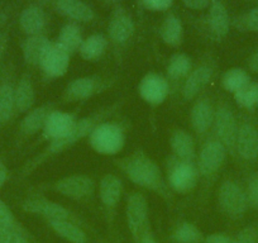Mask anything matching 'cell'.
<instances>
[{"label": "cell", "mask_w": 258, "mask_h": 243, "mask_svg": "<svg viewBox=\"0 0 258 243\" xmlns=\"http://www.w3.org/2000/svg\"><path fill=\"white\" fill-rule=\"evenodd\" d=\"M232 243H258L257 230L253 227L243 228L234 238H232Z\"/></svg>", "instance_id": "37"}, {"label": "cell", "mask_w": 258, "mask_h": 243, "mask_svg": "<svg viewBox=\"0 0 258 243\" xmlns=\"http://www.w3.org/2000/svg\"><path fill=\"white\" fill-rule=\"evenodd\" d=\"M56 7L59 13L75 21L90 22L94 18L93 9L83 0H57Z\"/></svg>", "instance_id": "22"}, {"label": "cell", "mask_w": 258, "mask_h": 243, "mask_svg": "<svg viewBox=\"0 0 258 243\" xmlns=\"http://www.w3.org/2000/svg\"><path fill=\"white\" fill-rule=\"evenodd\" d=\"M118 167L133 184L147 190L165 195L167 187L157 163L143 152H135L131 156L116 161Z\"/></svg>", "instance_id": "1"}, {"label": "cell", "mask_w": 258, "mask_h": 243, "mask_svg": "<svg viewBox=\"0 0 258 243\" xmlns=\"http://www.w3.org/2000/svg\"><path fill=\"white\" fill-rule=\"evenodd\" d=\"M123 193V184L115 175H105L100 180L99 195L104 207L108 210L115 209Z\"/></svg>", "instance_id": "17"}, {"label": "cell", "mask_w": 258, "mask_h": 243, "mask_svg": "<svg viewBox=\"0 0 258 243\" xmlns=\"http://www.w3.org/2000/svg\"><path fill=\"white\" fill-rule=\"evenodd\" d=\"M0 228H16L17 229L16 219L8 205L3 200H0Z\"/></svg>", "instance_id": "38"}, {"label": "cell", "mask_w": 258, "mask_h": 243, "mask_svg": "<svg viewBox=\"0 0 258 243\" xmlns=\"http://www.w3.org/2000/svg\"><path fill=\"white\" fill-rule=\"evenodd\" d=\"M234 99L242 108L252 109L258 106V83L250 81L249 84L234 94Z\"/></svg>", "instance_id": "35"}, {"label": "cell", "mask_w": 258, "mask_h": 243, "mask_svg": "<svg viewBox=\"0 0 258 243\" xmlns=\"http://www.w3.org/2000/svg\"><path fill=\"white\" fill-rule=\"evenodd\" d=\"M14 99H16V109L21 113L28 111L33 106L36 94H34V88L28 76H23L19 80L18 85L14 89Z\"/></svg>", "instance_id": "26"}, {"label": "cell", "mask_w": 258, "mask_h": 243, "mask_svg": "<svg viewBox=\"0 0 258 243\" xmlns=\"http://www.w3.org/2000/svg\"><path fill=\"white\" fill-rule=\"evenodd\" d=\"M199 171L192 162H185L178 160L168 171L170 187L177 193H187L197 185Z\"/></svg>", "instance_id": "9"}, {"label": "cell", "mask_w": 258, "mask_h": 243, "mask_svg": "<svg viewBox=\"0 0 258 243\" xmlns=\"http://www.w3.org/2000/svg\"><path fill=\"white\" fill-rule=\"evenodd\" d=\"M191 66H192V64H191V59L187 54L175 53L168 61L167 74L171 79L177 80V79H181L190 74Z\"/></svg>", "instance_id": "33"}, {"label": "cell", "mask_w": 258, "mask_h": 243, "mask_svg": "<svg viewBox=\"0 0 258 243\" xmlns=\"http://www.w3.org/2000/svg\"><path fill=\"white\" fill-rule=\"evenodd\" d=\"M51 106L49 105H42L38 108L33 109V110L29 111L26 116L22 120L21 130L24 135H34L38 131L43 130L44 123H46V119L48 116V114L51 113Z\"/></svg>", "instance_id": "27"}, {"label": "cell", "mask_w": 258, "mask_h": 243, "mask_svg": "<svg viewBox=\"0 0 258 243\" xmlns=\"http://www.w3.org/2000/svg\"><path fill=\"white\" fill-rule=\"evenodd\" d=\"M137 243H158V242L155 239V237L152 235V233L147 229V230H145V233H143L142 235H141L140 240H138Z\"/></svg>", "instance_id": "45"}, {"label": "cell", "mask_w": 258, "mask_h": 243, "mask_svg": "<svg viewBox=\"0 0 258 243\" xmlns=\"http://www.w3.org/2000/svg\"><path fill=\"white\" fill-rule=\"evenodd\" d=\"M83 43V36H81L80 28L76 24L69 23L61 29L57 38V44L68 51L69 53L78 51Z\"/></svg>", "instance_id": "28"}, {"label": "cell", "mask_w": 258, "mask_h": 243, "mask_svg": "<svg viewBox=\"0 0 258 243\" xmlns=\"http://www.w3.org/2000/svg\"><path fill=\"white\" fill-rule=\"evenodd\" d=\"M23 208L29 213L43 215L48 220L70 219L71 215L66 208L44 198H33V199L27 200L23 204Z\"/></svg>", "instance_id": "15"}, {"label": "cell", "mask_w": 258, "mask_h": 243, "mask_svg": "<svg viewBox=\"0 0 258 243\" xmlns=\"http://www.w3.org/2000/svg\"><path fill=\"white\" fill-rule=\"evenodd\" d=\"M160 32L163 42L168 46H177L182 41V24L177 17L168 16L163 22Z\"/></svg>", "instance_id": "30"}, {"label": "cell", "mask_w": 258, "mask_h": 243, "mask_svg": "<svg viewBox=\"0 0 258 243\" xmlns=\"http://www.w3.org/2000/svg\"><path fill=\"white\" fill-rule=\"evenodd\" d=\"M235 151L243 160L252 161L258 157V132L252 125L244 123L239 127Z\"/></svg>", "instance_id": "14"}, {"label": "cell", "mask_w": 258, "mask_h": 243, "mask_svg": "<svg viewBox=\"0 0 258 243\" xmlns=\"http://www.w3.org/2000/svg\"><path fill=\"white\" fill-rule=\"evenodd\" d=\"M138 93L141 98L151 105H160L167 99L170 86L168 81L163 76L150 73L141 80Z\"/></svg>", "instance_id": "8"}, {"label": "cell", "mask_w": 258, "mask_h": 243, "mask_svg": "<svg viewBox=\"0 0 258 243\" xmlns=\"http://www.w3.org/2000/svg\"><path fill=\"white\" fill-rule=\"evenodd\" d=\"M126 224L132 233L135 242L140 240L141 235L148 229V204L147 199L141 193H133L126 200L125 208Z\"/></svg>", "instance_id": "4"}, {"label": "cell", "mask_w": 258, "mask_h": 243, "mask_svg": "<svg viewBox=\"0 0 258 243\" xmlns=\"http://www.w3.org/2000/svg\"><path fill=\"white\" fill-rule=\"evenodd\" d=\"M170 145L177 160L192 162L195 158V142L190 133L183 130L175 131L171 136Z\"/></svg>", "instance_id": "20"}, {"label": "cell", "mask_w": 258, "mask_h": 243, "mask_svg": "<svg viewBox=\"0 0 258 243\" xmlns=\"http://www.w3.org/2000/svg\"><path fill=\"white\" fill-rule=\"evenodd\" d=\"M243 26L245 29H249V31L258 32V7L257 8H253L243 17Z\"/></svg>", "instance_id": "40"}, {"label": "cell", "mask_w": 258, "mask_h": 243, "mask_svg": "<svg viewBox=\"0 0 258 243\" xmlns=\"http://www.w3.org/2000/svg\"><path fill=\"white\" fill-rule=\"evenodd\" d=\"M22 29L24 33L29 36H37L41 33L42 29L44 28L46 24V17H44L43 11L38 7H29L24 9L19 18Z\"/></svg>", "instance_id": "24"}, {"label": "cell", "mask_w": 258, "mask_h": 243, "mask_svg": "<svg viewBox=\"0 0 258 243\" xmlns=\"http://www.w3.org/2000/svg\"><path fill=\"white\" fill-rule=\"evenodd\" d=\"M225 157L227 148L219 140L208 141L200 151L199 172L204 176L213 175L222 167Z\"/></svg>", "instance_id": "10"}, {"label": "cell", "mask_w": 258, "mask_h": 243, "mask_svg": "<svg viewBox=\"0 0 258 243\" xmlns=\"http://www.w3.org/2000/svg\"><path fill=\"white\" fill-rule=\"evenodd\" d=\"M106 44H108V42H106L105 37L101 36V34H93L85 41H83L79 52L84 59L93 61V59L99 58L105 52Z\"/></svg>", "instance_id": "29"}, {"label": "cell", "mask_w": 258, "mask_h": 243, "mask_svg": "<svg viewBox=\"0 0 258 243\" xmlns=\"http://www.w3.org/2000/svg\"><path fill=\"white\" fill-rule=\"evenodd\" d=\"M109 37L115 43H125L135 33V23L132 18L124 12H118L111 18L108 27Z\"/></svg>", "instance_id": "18"}, {"label": "cell", "mask_w": 258, "mask_h": 243, "mask_svg": "<svg viewBox=\"0 0 258 243\" xmlns=\"http://www.w3.org/2000/svg\"><path fill=\"white\" fill-rule=\"evenodd\" d=\"M171 239L175 243H204L202 230L190 222H183L173 230Z\"/></svg>", "instance_id": "31"}, {"label": "cell", "mask_w": 258, "mask_h": 243, "mask_svg": "<svg viewBox=\"0 0 258 243\" xmlns=\"http://www.w3.org/2000/svg\"><path fill=\"white\" fill-rule=\"evenodd\" d=\"M54 190L71 199H84L93 195L95 183L86 175H71L54 183Z\"/></svg>", "instance_id": "6"}, {"label": "cell", "mask_w": 258, "mask_h": 243, "mask_svg": "<svg viewBox=\"0 0 258 243\" xmlns=\"http://www.w3.org/2000/svg\"><path fill=\"white\" fill-rule=\"evenodd\" d=\"M103 89V81L94 76H84L71 81L64 89L63 98L68 101H80L91 98L100 93Z\"/></svg>", "instance_id": "13"}, {"label": "cell", "mask_w": 258, "mask_h": 243, "mask_svg": "<svg viewBox=\"0 0 258 243\" xmlns=\"http://www.w3.org/2000/svg\"><path fill=\"white\" fill-rule=\"evenodd\" d=\"M209 27L213 34H215L218 38L227 36L229 31V16L224 4L219 0H214L210 6Z\"/></svg>", "instance_id": "23"}, {"label": "cell", "mask_w": 258, "mask_h": 243, "mask_svg": "<svg viewBox=\"0 0 258 243\" xmlns=\"http://www.w3.org/2000/svg\"><path fill=\"white\" fill-rule=\"evenodd\" d=\"M250 83V78L243 69L234 68L229 69L227 73L223 75V86L229 93L235 94L240 89L244 88L247 84Z\"/></svg>", "instance_id": "32"}, {"label": "cell", "mask_w": 258, "mask_h": 243, "mask_svg": "<svg viewBox=\"0 0 258 243\" xmlns=\"http://www.w3.org/2000/svg\"><path fill=\"white\" fill-rule=\"evenodd\" d=\"M182 3L185 4L187 8L191 9H204L210 4V0H182Z\"/></svg>", "instance_id": "43"}, {"label": "cell", "mask_w": 258, "mask_h": 243, "mask_svg": "<svg viewBox=\"0 0 258 243\" xmlns=\"http://www.w3.org/2000/svg\"><path fill=\"white\" fill-rule=\"evenodd\" d=\"M213 76V70L209 66H200L188 74L182 88V95L186 100H191L208 85Z\"/></svg>", "instance_id": "19"}, {"label": "cell", "mask_w": 258, "mask_h": 243, "mask_svg": "<svg viewBox=\"0 0 258 243\" xmlns=\"http://www.w3.org/2000/svg\"><path fill=\"white\" fill-rule=\"evenodd\" d=\"M214 128L218 140L224 145V147L229 151H235L239 128L237 126V119L229 108L220 106L215 111Z\"/></svg>", "instance_id": "5"}, {"label": "cell", "mask_w": 258, "mask_h": 243, "mask_svg": "<svg viewBox=\"0 0 258 243\" xmlns=\"http://www.w3.org/2000/svg\"><path fill=\"white\" fill-rule=\"evenodd\" d=\"M16 110L14 89L9 84L0 86V122H8Z\"/></svg>", "instance_id": "34"}, {"label": "cell", "mask_w": 258, "mask_h": 243, "mask_svg": "<svg viewBox=\"0 0 258 243\" xmlns=\"http://www.w3.org/2000/svg\"><path fill=\"white\" fill-rule=\"evenodd\" d=\"M101 118H103V114L99 113L96 114V115L86 116V118L78 120L73 132H71L68 137L64 138V140L53 141V142L49 143V146L46 150V153L48 156L54 155V153H59L63 150H66V148L71 147V146H73L74 143L78 142L79 140L90 135L93 128L98 125V122H100Z\"/></svg>", "instance_id": "11"}, {"label": "cell", "mask_w": 258, "mask_h": 243, "mask_svg": "<svg viewBox=\"0 0 258 243\" xmlns=\"http://www.w3.org/2000/svg\"><path fill=\"white\" fill-rule=\"evenodd\" d=\"M204 243H232V238L222 233H214L205 237Z\"/></svg>", "instance_id": "42"}, {"label": "cell", "mask_w": 258, "mask_h": 243, "mask_svg": "<svg viewBox=\"0 0 258 243\" xmlns=\"http://www.w3.org/2000/svg\"><path fill=\"white\" fill-rule=\"evenodd\" d=\"M215 111L213 109V105L207 99H202L198 101L191 109L190 120L194 131L199 135L208 132L209 128L214 123Z\"/></svg>", "instance_id": "16"}, {"label": "cell", "mask_w": 258, "mask_h": 243, "mask_svg": "<svg viewBox=\"0 0 258 243\" xmlns=\"http://www.w3.org/2000/svg\"><path fill=\"white\" fill-rule=\"evenodd\" d=\"M89 143L95 152L104 156H113L120 152L125 145V133L115 123H98L89 135Z\"/></svg>", "instance_id": "2"}, {"label": "cell", "mask_w": 258, "mask_h": 243, "mask_svg": "<svg viewBox=\"0 0 258 243\" xmlns=\"http://www.w3.org/2000/svg\"><path fill=\"white\" fill-rule=\"evenodd\" d=\"M7 177H8V170H7L6 165L3 162H0V188L4 185V183L7 181Z\"/></svg>", "instance_id": "46"}, {"label": "cell", "mask_w": 258, "mask_h": 243, "mask_svg": "<svg viewBox=\"0 0 258 243\" xmlns=\"http://www.w3.org/2000/svg\"><path fill=\"white\" fill-rule=\"evenodd\" d=\"M39 66L49 78H61L70 66V53L57 43H52Z\"/></svg>", "instance_id": "12"}, {"label": "cell", "mask_w": 258, "mask_h": 243, "mask_svg": "<svg viewBox=\"0 0 258 243\" xmlns=\"http://www.w3.org/2000/svg\"><path fill=\"white\" fill-rule=\"evenodd\" d=\"M173 0H143L146 7L152 11H165L172 6Z\"/></svg>", "instance_id": "41"}, {"label": "cell", "mask_w": 258, "mask_h": 243, "mask_svg": "<svg viewBox=\"0 0 258 243\" xmlns=\"http://www.w3.org/2000/svg\"><path fill=\"white\" fill-rule=\"evenodd\" d=\"M248 202L253 205V207L258 208V173L252 176L248 183V190H247Z\"/></svg>", "instance_id": "39"}, {"label": "cell", "mask_w": 258, "mask_h": 243, "mask_svg": "<svg viewBox=\"0 0 258 243\" xmlns=\"http://www.w3.org/2000/svg\"><path fill=\"white\" fill-rule=\"evenodd\" d=\"M52 229L66 240L71 243H86V234L79 225L70 219L48 220Z\"/></svg>", "instance_id": "25"}, {"label": "cell", "mask_w": 258, "mask_h": 243, "mask_svg": "<svg viewBox=\"0 0 258 243\" xmlns=\"http://www.w3.org/2000/svg\"><path fill=\"white\" fill-rule=\"evenodd\" d=\"M76 120L75 115L70 113H64L61 110H52L48 114L43 127L44 138L53 141H61L68 137L75 128Z\"/></svg>", "instance_id": "7"}, {"label": "cell", "mask_w": 258, "mask_h": 243, "mask_svg": "<svg viewBox=\"0 0 258 243\" xmlns=\"http://www.w3.org/2000/svg\"><path fill=\"white\" fill-rule=\"evenodd\" d=\"M220 209L230 218H239L245 213L248 208L247 193L234 181H224L219 188Z\"/></svg>", "instance_id": "3"}, {"label": "cell", "mask_w": 258, "mask_h": 243, "mask_svg": "<svg viewBox=\"0 0 258 243\" xmlns=\"http://www.w3.org/2000/svg\"><path fill=\"white\" fill-rule=\"evenodd\" d=\"M248 65H249L250 71H253V73L258 74V49L254 52V53L252 54V56H250L249 63H248Z\"/></svg>", "instance_id": "44"}, {"label": "cell", "mask_w": 258, "mask_h": 243, "mask_svg": "<svg viewBox=\"0 0 258 243\" xmlns=\"http://www.w3.org/2000/svg\"><path fill=\"white\" fill-rule=\"evenodd\" d=\"M0 243H29L16 228H0Z\"/></svg>", "instance_id": "36"}, {"label": "cell", "mask_w": 258, "mask_h": 243, "mask_svg": "<svg viewBox=\"0 0 258 243\" xmlns=\"http://www.w3.org/2000/svg\"><path fill=\"white\" fill-rule=\"evenodd\" d=\"M51 46V42L41 34L31 36L29 38H27L23 43V56L26 63L33 66L41 65L42 58Z\"/></svg>", "instance_id": "21"}, {"label": "cell", "mask_w": 258, "mask_h": 243, "mask_svg": "<svg viewBox=\"0 0 258 243\" xmlns=\"http://www.w3.org/2000/svg\"><path fill=\"white\" fill-rule=\"evenodd\" d=\"M0 48H2V37H0Z\"/></svg>", "instance_id": "47"}]
</instances>
